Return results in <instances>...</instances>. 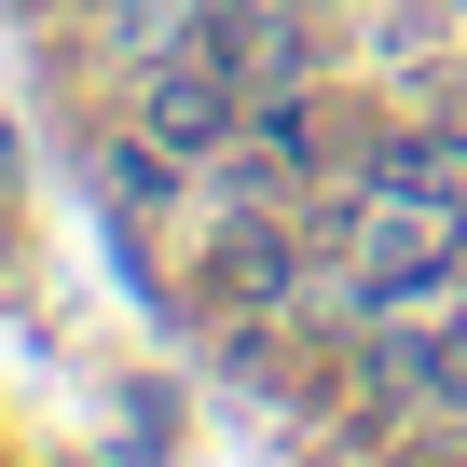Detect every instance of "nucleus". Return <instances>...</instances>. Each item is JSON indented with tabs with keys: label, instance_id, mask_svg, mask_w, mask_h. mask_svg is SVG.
<instances>
[{
	"label": "nucleus",
	"instance_id": "2",
	"mask_svg": "<svg viewBox=\"0 0 467 467\" xmlns=\"http://www.w3.org/2000/svg\"><path fill=\"white\" fill-rule=\"evenodd\" d=\"M358 206H385V220H426V234H467V124L385 138V151H371V179H358Z\"/></svg>",
	"mask_w": 467,
	"mask_h": 467
},
{
	"label": "nucleus",
	"instance_id": "3",
	"mask_svg": "<svg viewBox=\"0 0 467 467\" xmlns=\"http://www.w3.org/2000/svg\"><path fill=\"white\" fill-rule=\"evenodd\" d=\"M220 289H234V303H275V289H289V248L234 220V234H220Z\"/></svg>",
	"mask_w": 467,
	"mask_h": 467
},
{
	"label": "nucleus",
	"instance_id": "1",
	"mask_svg": "<svg viewBox=\"0 0 467 467\" xmlns=\"http://www.w3.org/2000/svg\"><path fill=\"white\" fill-rule=\"evenodd\" d=\"M138 138H151L165 165L234 151V138H248V69H234L206 28H192V42H165V56H151V83H138Z\"/></svg>",
	"mask_w": 467,
	"mask_h": 467
}]
</instances>
